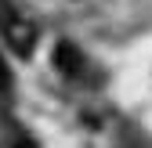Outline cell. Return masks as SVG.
Returning <instances> with one entry per match:
<instances>
[{"mask_svg": "<svg viewBox=\"0 0 152 148\" xmlns=\"http://www.w3.org/2000/svg\"><path fill=\"white\" fill-rule=\"evenodd\" d=\"M0 29H4V40H7V47L18 54V58H29V54H33V47H36V25L29 22L26 15H18V11L4 7Z\"/></svg>", "mask_w": 152, "mask_h": 148, "instance_id": "cell-1", "label": "cell"}, {"mask_svg": "<svg viewBox=\"0 0 152 148\" xmlns=\"http://www.w3.org/2000/svg\"><path fill=\"white\" fill-rule=\"evenodd\" d=\"M54 69H58V72H62L65 80H80V76H83L87 62H83L80 47H76L72 40H62L58 47H54Z\"/></svg>", "mask_w": 152, "mask_h": 148, "instance_id": "cell-2", "label": "cell"}, {"mask_svg": "<svg viewBox=\"0 0 152 148\" xmlns=\"http://www.w3.org/2000/svg\"><path fill=\"white\" fill-rule=\"evenodd\" d=\"M11 87V72H7V65H4V58H0V94Z\"/></svg>", "mask_w": 152, "mask_h": 148, "instance_id": "cell-3", "label": "cell"}]
</instances>
